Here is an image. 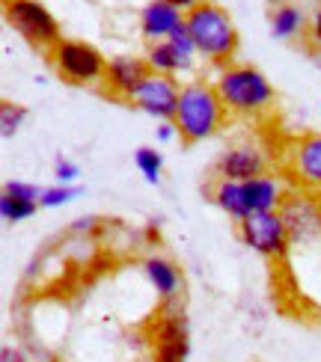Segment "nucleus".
<instances>
[{"instance_id":"nucleus-1","label":"nucleus","mask_w":321,"mask_h":362,"mask_svg":"<svg viewBox=\"0 0 321 362\" xmlns=\"http://www.w3.org/2000/svg\"><path fill=\"white\" fill-rule=\"evenodd\" d=\"M185 27L208 63L214 66H232V57L238 54V30L229 18V12L218 4H196L193 9L185 12Z\"/></svg>"},{"instance_id":"nucleus-2","label":"nucleus","mask_w":321,"mask_h":362,"mask_svg":"<svg viewBox=\"0 0 321 362\" xmlns=\"http://www.w3.org/2000/svg\"><path fill=\"white\" fill-rule=\"evenodd\" d=\"M173 122L185 143H200V140H208L211 134H218V128L226 122V107L214 83L188 81L181 86Z\"/></svg>"},{"instance_id":"nucleus-3","label":"nucleus","mask_w":321,"mask_h":362,"mask_svg":"<svg viewBox=\"0 0 321 362\" xmlns=\"http://www.w3.org/2000/svg\"><path fill=\"white\" fill-rule=\"evenodd\" d=\"M214 89L223 101L226 113L235 116H259L271 110L274 104V86L259 69L253 66H226L220 69Z\"/></svg>"},{"instance_id":"nucleus-4","label":"nucleus","mask_w":321,"mask_h":362,"mask_svg":"<svg viewBox=\"0 0 321 362\" xmlns=\"http://www.w3.org/2000/svg\"><path fill=\"white\" fill-rule=\"evenodd\" d=\"M51 63L57 74L66 83L74 86H86V83H98L107 78V59L98 48L86 42H74V39H60L51 51Z\"/></svg>"},{"instance_id":"nucleus-5","label":"nucleus","mask_w":321,"mask_h":362,"mask_svg":"<svg viewBox=\"0 0 321 362\" xmlns=\"http://www.w3.org/2000/svg\"><path fill=\"white\" fill-rule=\"evenodd\" d=\"M4 15L6 24L33 48L51 54L54 45L60 42V24L39 0H4Z\"/></svg>"},{"instance_id":"nucleus-6","label":"nucleus","mask_w":321,"mask_h":362,"mask_svg":"<svg viewBox=\"0 0 321 362\" xmlns=\"http://www.w3.org/2000/svg\"><path fill=\"white\" fill-rule=\"evenodd\" d=\"M238 238L244 247L265 255V259H283L292 247V238L280 217V211H253L238 223Z\"/></svg>"},{"instance_id":"nucleus-7","label":"nucleus","mask_w":321,"mask_h":362,"mask_svg":"<svg viewBox=\"0 0 321 362\" xmlns=\"http://www.w3.org/2000/svg\"><path fill=\"white\" fill-rule=\"evenodd\" d=\"M280 217L288 229L292 244L310 247L315 240H321V205H318V193L292 187L286 193V199L280 205Z\"/></svg>"},{"instance_id":"nucleus-8","label":"nucleus","mask_w":321,"mask_h":362,"mask_svg":"<svg viewBox=\"0 0 321 362\" xmlns=\"http://www.w3.org/2000/svg\"><path fill=\"white\" fill-rule=\"evenodd\" d=\"M286 178L292 187L321 193V134H303L288 148Z\"/></svg>"},{"instance_id":"nucleus-9","label":"nucleus","mask_w":321,"mask_h":362,"mask_svg":"<svg viewBox=\"0 0 321 362\" xmlns=\"http://www.w3.org/2000/svg\"><path fill=\"white\" fill-rule=\"evenodd\" d=\"M179 95H181V86H179L176 78L152 71L149 78L143 81V86L134 93L131 101L143 113L161 119V122H170V119L176 116V107H179Z\"/></svg>"},{"instance_id":"nucleus-10","label":"nucleus","mask_w":321,"mask_h":362,"mask_svg":"<svg viewBox=\"0 0 321 362\" xmlns=\"http://www.w3.org/2000/svg\"><path fill=\"white\" fill-rule=\"evenodd\" d=\"M191 333L188 318L181 312L164 309L155 327V362H188Z\"/></svg>"},{"instance_id":"nucleus-11","label":"nucleus","mask_w":321,"mask_h":362,"mask_svg":"<svg viewBox=\"0 0 321 362\" xmlns=\"http://www.w3.org/2000/svg\"><path fill=\"white\" fill-rule=\"evenodd\" d=\"M268 173V158L256 146H232L214 163V175L226 181H250Z\"/></svg>"},{"instance_id":"nucleus-12","label":"nucleus","mask_w":321,"mask_h":362,"mask_svg":"<svg viewBox=\"0 0 321 362\" xmlns=\"http://www.w3.org/2000/svg\"><path fill=\"white\" fill-rule=\"evenodd\" d=\"M152 74L149 63H146V57H128V54H122V57H113L111 63H107V89L116 95V98H125L131 101L134 93L143 86V81Z\"/></svg>"},{"instance_id":"nucleus-13","label":"nucleus","mask_w":321,"mask_h":362,"mask_svg":"<svg viewBox=\"0 0 321 362\" xmlns=\"http://www.w3.org/2000/svg\"><path fill=\"white\" fill-rule=\"evenodd\" d=\"M179 24H185V12L170 6V4L152 0V4L143 6V12H140V30L149 42H167Z\"/></svg>"},{"instance_id":"nucleus-14","label":"nucleus","mask_w":321,"mask_h":362,"mask_svg":"<svg viewBox=\"0 0 321 362\" xmlns=\"http://www.w3.org/2000/svg\"><path fill=\"white\" fill-rule=\"evenodd\" d=\"M244 193H247V205L250 211H280L286 199V185L277 175H256L250 181H244Z\"/></svg>"},{"instance_id":"nucleus-15","label":"nucleus","mask_w":321,"mask_h":362,"mask_svg":"<svg viewBox=\"0 0 321 362\" xmlns=\"http://www.w3.org/2000/svg\"><path fill=\"white\" fill-rule=\"evenodd\" d=\"M211 199L218 202V208H220V211H226L229 220H235V223H241L244 217H250V214H253L250 205H247V193H244V181L214 178Z\"/></svg>"},{"instance_id":"nucleus-16","label":"nucleus","mask_w":321,"mask_h":362,"mask_svg":"<svg viewBox=\"0 0 321 362\" xmlns=\"http://www.w3.org/2000/svg\"><path fill=\"white\" fill-rule=\"evenodd\" d=\"M146 276H149L152 285H155L158 297H164V300H173L176 291H179V285H181L179 267L173 262L161 259V255H152V259L146 262Z\"/></svg>"},{"instance_id":"nucleus-17","label":"nucleus","mask_w":321,"mask_h":362,"mask_svg":"<svg viewBox=\"0 0 321 362\" xmlns=\"http://www.w3.org/2000/svg\"><path fill=\"white\" fill-rule=\"evenodd\" d=\"M146 63L155 74H170V78H176L179 71L191 69V63H185V59L179 57V51L170 42H152L149 51H146Z\"/></svg>"},{"instance_id":"nucleus-18","label":"nucleus","mask_w":321,"mask_h":362,"mask_svg":"<svg viewBox=\"0 0 321 362\" xmlns=\"http://www.w3.org/2000/svg\"><path fill=\"white\" fill-rule=\"evenodd\" d=\"M303 30V12L298 6H280L271 15V33L277 39H292Z\"/></svg>"},{"instance_id":"nucleus-19","label":"nucleus","mask_w":321,"mask_h":362,"mask_svg":"<svg viewBox=\"0 0 321 362\" xmlns=\"http://www.w3.org/2000/svg\"><path fill=\"white\" fill-rule=\"evenodd\" d=\"M39 211V202H27V199H15V196L4 193L0 196V217L4 223H21V220H30Z\"/></svg>"},{"instance_id":"nucleus-20","label":"nucleus","mask_w":321,"mask_h":362,"mask_svg":"<svg viewBox=\"0 0 321 362\" xmlns=\"http://www.w3.org/2000/svg\"><path fill=\"white\" fill-rule=\"evenodd\" d=\"M134 163H137V170L143 173V178L149 181V185H158V181H161V170H164L161 152L143 146V148H137V152H134Z\"/></svg>"},{"instance_id":"nucleus-21","label":"nucleus","mask_w":321,"mask_h":362,"mask_svg":"<svg viewBox=\"0 0 321 362\" xmlns=\"http://www.w3.org/2000/svg\"><path fill=\"white\" fill-rule=\"evenodd\" d=\"M24 119H27V110L21 107V104H12V101L0 104V134H4V137L18 134V128L24 125Z\"/></svg>"},{"instance_id":"nucleus-22","label":"nucleus","mask_w":321,"mask_h":362,"mask_svg":"<svg viewBox=\"0 0 321 362\" xmlns=\"http://www.w3.org/2000/svg\"><path fill=\"white\" fill-rule=\"evenodd\" d=\"M81 196V187L74 185H57V187H45L42 196H39V208H60L72 199H78Z\"/></svg>"},{"instance_id":"nucleus-23","label":"nucleus","mask_w":321,"mask_h":362,"mask_svg":"<svg viewBox=\"0 0 321 362\" xmlns=\"http://www.w3.org/2000/svg\"><path fill=\"white\" fill-rule=\"evenodd\" d=\"M167 42H170L173 48L179 51V57L185 59V63H191V66H193V57L200 54V51H196V45H193V39H191V33H188V27H185V24H179V27L173 30V33H170V39H167Z\"/></svg>"},{"instance_id":"nucleus-24","label":"nucleus","mask_w":321,"mask_h":362,"mask_svg":"<svg viewBox=\"0 0 321 362\" xmlns=\"http://www.w3.org/2000/svg\"><path fill=\"white\" fill-rule=\"evenodd\" d=\"M81 175V167L74 160H69V158H63L60 155L57 160H54V178H57V185H72L74 178Z\"/></svg>"},{"instance_id":"nucleus-25","label":"nucleus","mask_w":321,"mask_h":362,"mask_svg":"<svg viewBox=\"0 0 321 362\" xmlns=\"http://www.w3.org/2000/svg\"><path fill=\"white\" fill-rule=\"evenodd\" d=\"M4 193L15 196V199H27V202H39V196H42V190L36 185H27V181H6Z\"/></svg>"},{"instance_id":"nucleus-26","label":"nucleus","mask_w":321,"mask_h":362,"mask_svg":"<svg viewBox=\"0 0 321 362\" xmlns=\"http://www.w3.org/2000/svg\"><path fill=\"white\" fill-rule=\"evenodd\" d=\"M0 362H27V354L21 348H15V344H4V351H0Z\"/></svg>"},{"instance_id":"nucleus-27","label":"nucleus","mask_w":321,"mask_h":362,"mask_svg":"<svg viewBox=\"0 0 321 362\" xmlns=\"http://www.w3.org/2000/svg\"><path fill=\"white\" fill-rule=\"evenodd\" d=\"M155 134H158V140H161V143H170V140L176 137V134H179V128H176V122L170 119V122H161Z\"/></svg>"},{"instance_id":"nucleus-28","label":"nucleus","mask_w":321,"mask_h":362,"mask_svg":"<svg viewBox=\"0 0 321 362\" xmlns=\"http://www.w3.org/2000/svg\"><path fill=\"white\" fill-rule=\"evenodd\" d=\"M158 4H170V6H176V9H181V12H188V9H193L196 4H203V0H158Z\"/></svg>"},{"instance_id":"nucleus-29","label":"nucleus","mask_w":321,"mask_h":362,"mask_svg":"<svg viewBox=\"0 0 321 362\" xmlns=\"http://www.w3.org/2000/svg\"><path fill=\"white\" fill-rule=\"evenodd\" d=\"M310 33H312V39L321 45V12H315V18H312V30H310Z\"/></svg>"},{"instance_id":"nucleus-30","label":"nucleus","mask_w":321,"mask_h":362,"mask_svg":"<svg viewBox=\"0 0 321 362\" xmlns=\"http://www.w3.org/2000/svg\"><path fill=\"white\" fill-rule=\"evenodd\" d=\"M318 205H321V193H318Z\"/></svg>"}]
</instances>
